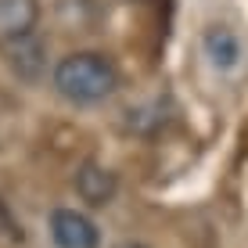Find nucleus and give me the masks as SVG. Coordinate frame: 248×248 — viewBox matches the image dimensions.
Wrapping results in <instances>:
<instances>
[{"instance_id":"obj_1","label":"nucleus","mask_w":248,"mask_h":248,"mask_svg":"<svg viewBox=\"0 0 248 248\" xmlns=\"http://www.w3.org/2000/svg\"><path fill=\"white\" fill-rule=\"evenodd\" d=\"M50 83L72 105H101L119 90V72L97 50H76L54 65Z\"/></svg>"},{"instance_id":"obj_2","label":"nucleus","mask_w":248,"mask_h":248,"mask_svg":"<svg viewBox=\"0 0 248 248\" xmlns=\"http://www.w3.org/2000/svg\"><path fill=\"white\" fill-rule=\"evenodd\" d=\"M0 50H4V62L18 79H40L47 68V47L36 32H22V36H7L0 40Z\"/></svg>"},{"instance_id":"obj_3","label":"nucleus","mask_w":248,"mask_h":248,"mask_svg":"<svg viewBox=\"0 0 248 248\" xmlns=\"http://www.w3.org/2000/svg\"><path fill=\"white\" fill-rule=\"evenodd\" d=\"M50 237L58 248H97V223L79 209H54L50 212Z\"/></svg>"},{"instance_id":"obj_4","label":"nucleus","mask_w":248,"mask_h":248,"mask_svg":"<svg viewBox=\"0 0 248 248\" xmlns=\"http://www.w3.org/2000/svg\"><path fill=\"white\" fill-rule=\"evenodd\" d=\"M76 194H79L90 209H105L119 194V176L112 169L97 166V162H83L79 173H76Z\"/></svg>"},{"instance_id":"obj_5","label":"nucleus","mask_w":248,"mask_h":248,"mask_svg":"<svg viewBox=\"0 0 248 248\" xmlns=\"http://www.w3.org/2000/svg\"><path fill=\"white\" fill-rule=\"evenodd\" d=\"M202 50H205V58H209V65L216 72H234L245 58V47L237 40V32L227 29V25H209L202 32Z\"/></svg>"},{"instance_id":"obj_6","label":"nucleus","mask_w":248,"mask_h":248,"mask_svg":"<svg viewBox=\"0 0 248 248\" xmlns=\"http://www.w3.org/2000/svg\"><path fill=\"white\" fill-rule=\"evenodd\" d=\"M40 22V4L36 0H0V40L32 32Z\"/></svg>"},{"instance_id":"obj_7","label":"nucleus","mask_w":248,"mask_h":248,"mask_svg":"<svg viewBox=\"0 0 248 248\" xmlns=\"http://www.w3.org/2000/svg\"><path fill=\"white\" fill-rule=\"evenodd\" d=\"M115 248H148V245H140V241H119Z\"/></svg>"},{"instance_id":"obj_8","label":"nucleus","mask_w":248,"mask_h":248,"mask_svg":"<svg viewBox=\"0 0 248 248\" xmlns=\"http://www.w3.org/2000/svg\"><path fill=\"white\" fill-rule=\"evenodd\" d=\"M0 227H7V209H4V202H0Z\"/></svg>"}]
</instances>
